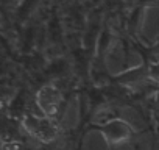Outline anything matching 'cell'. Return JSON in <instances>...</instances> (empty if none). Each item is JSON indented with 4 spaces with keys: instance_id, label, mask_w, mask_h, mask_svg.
<instances>
[{
    "instance_id": "1",
    "label": "cell",
    "mask_w": 159,
    "mask_h": 150,
    "mask_svg": "<svg viewBox=\"0 0 159 150\" xmlns=\"http://www.w3.org/2000/svg\"><path fill=\"white\" fill-rule=\"evenodd\" d=\"M86 130L98 131L103 136L108 147H116V145L129 142L137 134L136 128L128 120H125L122 117H112V119H108L100 124H88Z\"/></svg>"
},
{
    "instance_id": "2",
    "label": "cell",
    "mask_w": 159,
    "mask_h": 150,
    "mask_svg": "<svg viewBox=\"0 0 159 150\" xmlns=\"http://www.w3.org/2000/svg\"><path fill=\"white\" fill-rule=\"evenodd\" d=\"M22 128L27 134L38 139L42 144H52L55 142L61 134L59 124L47 116H36L33 113H25L22 116Z\"/></svg>"
},
{
    "instance_id": "3",
    "label": "cell",
    "mask_w": 159,
    "mask_h": 150,
    "mask_svg": "<svg viewBox=\"0 0 159 150\" xmlns=\"http://www.w3.org/2000/svg\"><path fill=\"white\" fill-rule=\"evenodd\" d=\"M34 102H36V106L42 116L55 119L62 108L64 92L55 83H45L38 89Z\"/></svg>"
},
{
    "instance_id": "4",
    "label": "cell",
    "mask_w": 159,
    "mask_h": 150,
    "mask_svg": "<svg viewBox=\"0 0 159 150\" xmlns=\"http://www.w3.org/2000/svg\"><path fill=\"white\" fill-rule=\"evenodd\" d=\"M148 78V63L147 61H140L137 66L128 67L119 73H116L114 77L111 78L114 83L125 86V88H131L137 83H140L142 80Z\"/></svg>"
},
{
    "instance_id": "5",
    "label": "cell",
    "mask_w": 159,
    "mask_h": 150,
    "mask_svg": "<svg viewBox=\"0 0 159 150\" xmlns=\"http://www.w3.org/2000/svg\"><path fill=\"white\" fill-rule=\"evenodd\" d=\"M148 63V80L154 85H159V61H147Z\"/></svg>"
},
{
    "instance_id": "6",
    "label": "cell",
    "mask_w": 159,
    "mask_h": 150,
    "mask_svg": "<svg viewBox=\"0 0 159 150\" xmlns=\"http://www.w3.org/2000/svg\"><path fill=\"white\" fill-rule=\"evenodd\" d=\"M153 100H154L156 106L159 108V85H156V89H154V92H153Z\"/></svg>"
},
{
    "instance_id": "7",
    "label": "cell",
    "mask_w": 159,
    "mask_h": 150,
    "mask_svg": "<svg viewBox=\"0 0 159 150\" xmlns=\"http://www.w3.org/2000/svg\"><path fill=\"white\" fill-rule=\"evenodd\" d=\"M58 150H67V148H58Z\"/></svg>"
}]
</instances>
